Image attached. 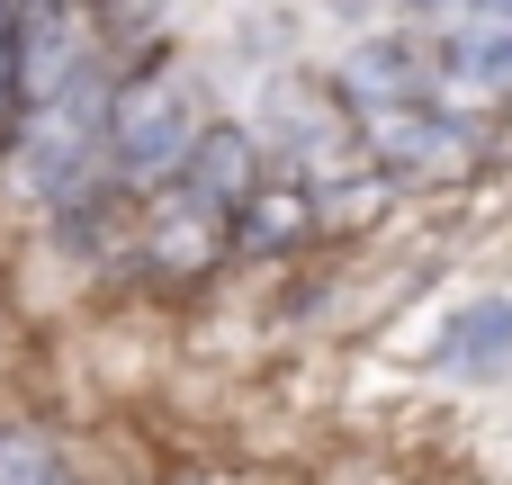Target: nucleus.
<instances>
[{
  "label": "nucleus",
  "mask_w": 512,
  "mask_h": 485,
  "mask_svg": "<svg viewBox=\"0 0 512 485\" xmlns=\"http://www.w3.org/2000/svg\"><path fill=\"white\" fill-rule=\"evenodd\" d=\"M432 360H441L450 378H504L512 369V297H468V306L441 324Z\"/></svg>",
  "instance_id": "39448f33"
},
{
  "label": "nucleus",
  "mask_w": 512,
  "mask_h": 485,
  "mask_svg": "<svg viewBox=\"0 0 512 485\" xmlns=\"http://www.w3.org/2000/svg\"><path fill=\"white\" fill-rule=\"evenodd\" d=\"M27 126V54H18V0H0V144Z\"/></svg>",
  "instance_id": "9b49d317"
},
{
  "label": "nucleus",
  "mask_w": 512,
  "mask_h": 485,
  "mask_svg": "<svg viewBox=\"0 0 512 485\" xmlns=\"http://www.w3.org/2000/svg\"><path fill=\"white\" fill-rule=\"evenodd\" d=\"M225 234H234L225 207H207V198H189V189H162V207H153V225H144V270H153V279H207L216 252H225Z\"/></svg>",
  "instance_id": "20e7f679"
},
{
  "label": "nucleus",
  "mask_w": 512,
  "mask_h": 485,
  "mask_svg": "<svg viewBox=\"0 0 512 485\" xmlns=\"http://www.w3.org/2000/svg\"><path fill=\"white\" fill-rule=\"evenodd\" d=\"M369 135V162L387 171V180H441V171H459L468 153H477V135H468V117L441 99V90H423V99H405V108H378V117H360Z\"/></svg>",
  "instance_id": "7ed1b4c3"
},
{
  "label": "nucleus",
  "mask_w": 512,
  "mask_h": 485,
  "mask_svg": "<svg viewBox=\"0 0 512 485\" xmlns=\"http://www.w3.org/2000/svg\"><path fill=\"white\" fill-rule=\"evenodd\" d=\"M198 99H189V81L180 72H135V81H117V108H108V171H117V189H171L180 180V162L198 153Z\"/></svg>",
  "instance_id": "f03ea898"
},
{
  "label": "nucleus",
  "mask_w": 512,
  "mask_h": 485,
  "mask_svg": "<svg viewBox=\"0 0 512 485\" xmlns=\"http://www.w3.org/2000/svg\"><path fill=\"white\" fill-rule=\"evenodd\" d=\"M108 108H117V90H108V72H99V54L54 90V99H36L27 108V126H18V180L36 189V198H72V189H90L99 171H108Z\"/></svg>",
  "instance_id": "f257e3e1"
},
{
  "label": "nucleus",
  "mask_w": 512,
  "mask_h": 485,
  "mask_svg": "<svg viewBox=\"0 0 512 485\" xmlns=\"http://www.w3.org/2000/svg\"><path fill=\"white\" fill-rule=\"evenodd\" d=\"M405 9H414V18H441V9H459V0H405Z\"/></svg>",
  "instance_id": "f8f14e48"
},
{
  "label": "nucleus",
  "mask_w": 512,
  "mask_h": 485,
  "mask_svg": "<svg viewBox=\"0 0 512 485\" xmlns=\"http://www.w3.org/2000/svg\"><path fill=\"white\" fill-rule=\"evenodd\" d=\"M423 90H432V72H423L405 45H360V54H342V72H333V99H342L351 117L405 108V99H423Z\"/></svg>",
  "instance_id": "0eeeda50"
},
{
  "label": "nucleus",
  "mask_w": 512,
  "mask_h": 485,
  "mask_svg": "<svg viewBox=\"0 0 512 485\" xmlns=\"http://www.w3.org/2000/svg\"><path fill=\"white\" fill-rule=\"evenodd\" d=\"M171 189H189V198H207V207H225V216H234V207L261 189V144H252L243 126H207Z\"/></svg>",
  "instance_id": "423d86ee"
},
{
  "label": "nucleus",
  "mask_w": 512,
  "mask_h": 485,
  "mask_svg": "<svg viewBox=\"0 0 512 485\" xmlns=\"http://www.w3.org/2000/svg\"><path fill=\"white\" fill-rule=\"evenodd\" d=\"M324 225V198H306L297 180H261L243 207H234V243L243 252H288V243H306Z\"/></svg>",
  "instance_id": "6e6552de"
},
{
  "label": "nucleus",
  "mask_w": 512,
  "mask_h": 485,
  "mask_svg": "<svg viewBox=\"0 0 512 485\" xmlns=\"http://www.w3.org/2000/svg\"><path fill=\"white\" fill-rule=\"evenodd\" d=\"M0 485H63V459L36 423H0Z\"/></svg>",
  "instance_id": "9d476101"
},
{
  "label": "nucleus",
  "mask_w": 512,
  "mask_h": 485,
  "mask_svg": "<svg viewBox=\"0 0 512 485\" xmlns=\"http://www.w3.org/2000/svg\"><path fill=\"white\" fill-rule=\"evenodd\" d=\"M441 81L459 99H512V27H468Z\"/></svg>",
  "instance_id": "1a4fd4ad"
}]
</instances>
